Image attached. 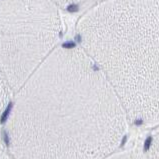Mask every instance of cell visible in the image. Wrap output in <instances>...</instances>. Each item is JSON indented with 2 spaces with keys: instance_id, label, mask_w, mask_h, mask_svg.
Instances as JSON below:
<instances>
[{
  "instance_id": "5b68a950",
  "label": "cell",
  "mask_w": 159,
  "mask_h": 159,
  "mask_svg": "<svg viewBox=\"0 0 159 159\" xmlns=\"http://www.w3.org/2000/svg\"><path fill=\"white\" fill-rule=\"evenodd\" d=\"M106 159H144L141 152L137 149H129L121 152L113 153Z\"/></svg>"
},
{
  "instance_id": "8992f818",
  "label": "cell",
  "mask_w": 159,
  "mask_h": 159,
  "mask_svg": "<svg viewBox=\"0 0 159 159\" xmlns=\"http://www.w3.org/2000/svg\"><path fill=\"white\" fill-rule=\"evenodd\" d=\"M0 159H13V157L10 155V153L5 150V149L0 147Z\"/></svg>"
},
{
  "instance_id": "3957f363",
  "label": "cell",
  "mask_w": 159,
  "mask_h": 159,
  "mask_svg": "<svg viewBox=\"0 0 159 159\" xmlns=\"http://www.w3.org/2000/svg\"><path fill=\"white\" fill-rule=\"evenodd\" d=\"M12 91L10 87L8 86L6 79L4 78L1 70H0V121L3 115V112L5 110L7 104L9 102V99L12 95Z\"/></svg>"
},
{
  "instance_id": "7a4b0ae2",
  "label": "cell",
  "mask_w": 159,
  "mask_h": 159,
  "mask_svg": "<svg viewBox=\"0 0 159 159\" xmlns=\"http://www.w3.org/2000/svg\"><path fill=\"white\" fill-rule=\"evenodd\" d=\"M61 31L55 0H0V70L13 95L56 48Z\"/></svg>"
},
{
  "instance_id": "6da1fadb",
  "label": "cell",
  "mask_w": 159,
  "mask_h": 159,
  "mask_svg": "<svg viewBox=\"0 0 159 159\" xmlns=\"http://www.w3.org/2000/svg\"><path fill=\"white\" fill-rule=\"evenodd\" d=\"M128 117L105 76L77 46H59L14 94L6 125L13 159H106Z\"/></svg>"
},
{
  "instance_id": "277c9868",
  "label": "cell",
  "mask_w": 159,
  "mask_h": 159,
  "mask_svg": "<svg viewBox=\"0 0 159 159\" xmlns=\"http://www.w3.org/2000/svg\"><path fill=\"white\" fill-rule=\"evenodd\" d=\"M144 159H159V128L151 136Z\"/></svg>"
}]
</instances>
